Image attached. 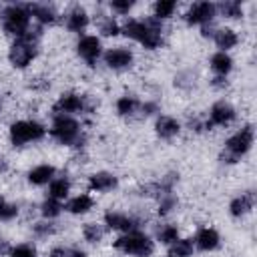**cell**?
<instances>
[{
  "instance_id": "cell-25",
  "label": "cell",
  "mask_w": 257,
  "mask_h": 257,
  "mask_svg": "<svg viewBox=\"0 0 257 257\" xmlns=\"http://www.w3.org/2000/svg\"><path fill=\"white\" fill-rule=\"evenodd\" d=\"M68 191H70V183H68L66 179H52V181H50L48 193H50L52 199L60 201V199H64V197L68 195Z\"/></svg>"
},
{
  "instance_id": "cell-38",
  "label": "cell",
  "mask_w": 257,
  "mask_h": 257,
  "mask_svg": "<svg viewBox=\"0 0 257 257\" xmlns=\"http://www.w3.org/2000/svg\"><path fill=\"white\" fill-rule=\"evenodd\" d=\"M34 231H36V235H50V233H54V227L52 225H46V223H38L34 227Z\"/></svg>"
},
{
  "instance_id": "cell-11",
  "label": "cell",
  "mask_w": 257,
  "mask_h": 257,
  "mask_svg": "<svg viewBox=\"0 0 257 257\" xmlns=\"http://www.w3.org/2000/svg\"><path fill=\"white\" fill-rule=\"evenodd\" d=\"M104 62L110 66V68H126L133 64V52L128 48H122V46H116V48H110L106 50L104 54Z\"/></svg>"
},
{
  "instance_id": "cell-22",
  "label": "cell",
  "mask_w": 257,
  "mask_h": 257,
  "mask_svg": "<svg viewBox=\"0 0 257 257\" xmlns=\"http://www.w3.org/2000/svg\"><path fill=\"white\" fill-rule=\"evenodd\" d=\"M251 207H253V195H251V193H247V195H241V197L233 199V201H231V205H229V209H231V215H233V217H241V215H245Z\"/></svg>"
},
{
  "instance_id": "cell-27",
  "label": "cell",
  "mask_w": 257,
  "mask_h": 257,
  "mask_svg": "<svg viewBox=\"0 0 257 257\" xmlns=\"http://www.w3.org/2000/svg\"><path fill=\"white\" fill-rule=\"evenodd\" d=\"M157 239H159L161 243L171 245V243H175V241L179 239V229H177L175 225H163V227H159V231H157Z\"/></svg>"
},
{
  "instance_id": "cell-14",
  "label": "cell",
  "mask_w": 257,
  "mask_h": 257,
  "mask_svg": "<svg viewBox=\"0 0 257 257\" xmlns=\"http://www.w3.org/2000/svg\"><path fill=\"white\" fill-rule=\"evenodd\" d=\"M195 245H197L201 251H213V249L219 247V233H217L215 229L205 227V229H201V231L197 233Z\"/></svg>"
},
{
  "instance_id": "cell-5",
  "label": "cell",
  "mask_w": 257,
  "mask_h": 257,
  "mask_svg": "<svg viewBox=\"0 0 257 257\" xmlns=\"http://www.w3.org/2000/svg\"><path fill=\"white\" fill-rule=\"evenodd\" d=\"M46 128L36 120H16L10 126V141L16 147H22L32 141H40L44 137Z\"/></svg>"
},
{
  "instance_id": "cell-16",
  "label": "cell",
  "mask_w": 257,
  "mask_h": 257,
  "mask_svg": "<svg viewBox=\"0 0 257 257\" xmlns=\"http://www.w3.org/2000/svg\"><path fill=\"white\" fill-rule=\"evenodd\" d=\"M88 187L92 191H98V193H106L110 189L116 187V177L110 175V173H94L90 179H88Z\"/></svg>"
},
{
  "instance_id": "cell-33",
  "label": "cell",
  "mask_w": 257,
  "mask_h": 257,
  "mask_svg": "<svg viewBox=\"0 0 257 257\" xmlns=\"http://www.w3.org/2000/svg\"><path fill=\"white\" fill-rule=\"evenodd\" d=\"M16 215H18V207L12 205V203H8V201H4V199L0 197V219H2V221H10V219H14Z\"/></svg>"
},
{
  "instance_id": "cell-2",
  "label": "cell",
  "mask_w": 257,
  "mask_h": 257,
  "mask_svg": "<svg viewBox=\"0 0 257 257\" xmlns=\"http://www.w3.org/2000/svg\"><path fill=\"white\" fill-rule=\"evenodd\" d=\"M2 26L8 34L14 36H24L30 30V8L22 4H12L4 8L2 12Z\"/></svg>"
},
{
  "instance_id": "cell-29",
  "label": "cell",
  "mask_w": 257,
  "mask_h": 257,
  "mask_svg": "<svg viewBox=\"0 0 257 257\" xmlns=\"http://www.w3.org/2000/svg\"><path fill=\"white\" fill-rule=\"evenodd\" d=\"M60 209H62V205H60V201H56V199H46L44 203H42V215L44 217H48V219H52V217H56V215H60Z\"/></svg>"
},
{
  "instance_id": "cell-24",
  "label": "cell",
  "mask_w": 257,
  "mask_h": 257,
  "mask_svg": "<svg viewBox=\"0 0 257 257\" xmlns=\"http://www.w3.org/2000/svg\"><path fill=\"white\" fill-rule=\"evenodd\" d=\"M193 253V241L189 239H177L169 247V257H191Z\"/></svg>"
},
{
  "instance_id": "cell-3",
  "label": "cell",
  "mask_w": 257,
  "mask_h": 257,
  "mask_svg": "<svg viewBox=\"0 0 257 257\" xmlns=\"http://www.w3.org/2000/svg\"><path fill=\"white\" fill-rule=\"evenodd\" d=\"M114 247L126 255H135V257H149L155 251L153 241L145 233H139V231H128V233L120 235L114 241Z\"/></svg>"
},
{
  "instance_id": "cell-1",
  "label": "cell",
  "mask_w": 257,
  "mask_h": 257,
  "mask_svg": "<svg viewBox=\"0 0 257 257\" xmlns=\"http://www.w3.org/2000/svg\"><path fill=\"white\" fill-rule=\"evenodd\" d=\"M122 32L128 38L139 40L145 48H157L163 40L161 36V20L147 18V20H128L122 26Z\"/></svg>"
},
{
  "instance_id": "cell-36",
  "label": "cell",
  "mask_w": 257,
  "mask_h": 257,
  "mask_svg": "<svg viewBox=\"0 0 257 257\" xmlns=\"http://www.w3.org/2000/svg\"><path fill=\"white\" fill-rule=\"evenodd\" d=\"M175 203H177L175 197H173L171 193H165L163 199H161V205H159V213H161V215H167V213L175 207Z\"/></svg>"
},
{
  "instance_id": "cell-37",
  "label": "cell",
  "mask_w": 257,
  "mask_h": 257,
  "mask_svg": "<svg viewBox=\"0 0 257 257\" xmlns=\"http://www.w3.org/2000/svg\"><path fill=\"white\" fill-rule=\"evenodd\" d=\"M110 8L116 10V12H120V14H124V12H128L133 8V2L131 0H112L110 2Z\"/></svg>"
},
{
  "instance_id": "cell-6",
  "label": "cell",
  "mask_w": 257,
  "mask_h": 257,
  "mask_svg": "<svg viewBox=\"0 0 257 257\" xmlns=\"http://www.w3.org/2000/svg\"><path fill=\"white\" fill-rule=\"evenodd\" d=\"M50 135L62 145H72L80 137V126L74 118H70L66 114H56L52 120V126H50Z\"/></svg>"
},
{
  "instance_id": "cell-31",
  "label": "cell",
  "mask_w": 257,
  "mask_h": 257,
  "mask_svg": "<svg viewBox=\"0 0 257 257\" xmlns=\"http://www.w3.org/2000/svg\"><path fill=\"white\" fill-rule=\"evenodd\" d=\"M10 257H36V249L30 243H20L10 249Z\"/></svg>"
},
{
  "instance_id": "cell-15",
  "label": "cell",
  "mask_w": 257,
  "mask_h": 257,
  "mask_svg": "<svg viewBox=\"0 0 257 257\" xmlns=\"http://www.w3.org/2000/svg\"><path fill=\"white\" fill-rule=\"evenodd\" d=\"M86 24H88V14H86L84 8L74 6V8L66 14V28H68V30H72V32H80V30L86 28Z\"/></svg>"
},
{
  "instance_id": "cell-13",
  "label": "cell",
  "mask_w": 257,
  "mask_h": 257,
  "mask_svg": "<svg viewBox=\"0 0 257 257\" xmlns=\"http://www.w3.org/2000/svg\"><path fill=\"white\" fill-rule=\"evenodd\" d=\"M104 223H106L110 229L124 231V233L135 231V229L139 227V221H137V219H133V217H128V215H124V213H110V211L104 215Z\"/></svg>"
},
{
  "instance_id": "cell-26",
  "label": "cell",
  "mask_w": 257,
  "mask_h": 257,
  "mask_svg": "<svg viewBox=\"0 0 257 257\" xmlns=\"http://www.w3.org/2000/svg\"><path fill=\"white\" fill-rule=\"evenodd\" d=\"M175 8H177V4L173 0H159V2H155V18L157 20L169 18V16H173Z\"/></svg>"
},
{
  "instance_id": "cell-39",
  "label": "cell",
  "mask_w": 257,
  "mask_h": 257,
  "mask_svg": "<svg viewBox=\"0 0 257 257\" xmlns=\"http://www.w3.org/2000/svg\"><path fill=\"white\" fill-rule=\"evenodd\" d=\"M6 169H8V165H6V161H4L2 157H0V173H4Z\"/></svg>"
},
{
  "instance_id": "cell-32",
  "label": "cell",
  "mask_w": 257,
  "mask_h": 257,
  "mask_svg": "<svg viewBox=\"0 0 257 257\" xmlns=\"http://www.w3.org/2000/svg\"><path fill=\"white\" fill-rule=\"evenodd\" d=\"M82 235H84L86 241L96 243V241H100V237H102V229H100L98 225H94V223H86L84 229H82Z\"/></svg>"
},
{
  "instance_id": "cell-18",
  "label": "cell",
  "mask_w": 257,
  "mask_h": 257,
  "mask_svg": "<svg viewBox=\"0 0 257 257\" xmlns=\"http://www.w3.org/2000/svg\"><path fill=\"white\" fill-rule=\"evenodd\" d=\"M54 177V167L52 165H38L28 173V181L32 185H46Z\"/></svg>"
},
{
  "instance_id": "cell-30",
  "label": "cell",
  "mask_w": 257,
  "mask_h": 257,
  "mask_svg": "<svg viewBox=\"0 0 257 257\" xmlns=\"http://www.w3.org/2000/svg\"><path fill=\"white\" fill-rule=\"evenodd\" d=\"M221 12L225 14V16H229V18H239L241 16V4L237 2V0H227V2H223L221 6Z\"/></svg>"
},
{
  "instance_id": "cell-23",
  "label": "cell",
  "mask_w": 257,
  "mask_h": 257,
  "mask_svg": "<svg viewBox=\"0 0 257 257\" xmlns=\"http://www.w3.org/2000/svg\"><path fill=\"white\" fill-rule=\"evenodd\" d=\"M66 209L70 213H74V215H82V213H86V211L92 209V199L88 195H78V197H74V199L68 201Z\"/></svg>"
},
{
  "instance_id": "cell-21",
  "label": "cell",
  "mask_w": 257,
  "mask_h": 257,
  "mask_svg": "<svg viewBox=\"0 0 257 257\" xmlns=\"http://www.w3.org/2000/svg\"><path fill=\"white\" fill-rule=\"evenodd\" d=\"M237 34L231 30V28H221V30H217L215 32V42H217V46L221 48V52H225L227 48H233L235 44H237Z\"/></svg>"
},
{
  "instance_id": "cell-19",
  "label": "cell",
  "mask_w": 257,
  "mask_h": 257,
  "mask_svg": "<svg viewBox=\"0 0 257 257\" xmlns=\"http://www.w3.org/2000/svg\"><path fill=\"white\" fill-rule=\"evenodd\" d=\"M211 68H213L215 74L225 76V74L231 72V68H233V60H231V56H229L227 52H217V54L211 56Z\"/></svg>"
},
{
  "instance_id": "cell-12",
  "label": "cell",
  "mask_w": 257,
  "mask_h": 257,
  "mask_svg": "<svg viewBox=\"0 0 257 257\" xmlns=\"http://www.w3.org/2000/svg\"><path fill=\"white\" fill-rule=\"evenodd\" d=\"M82 108H84V98L78 96V94H74V92L62 94L56 100V104H54V112L56 114H66V116H68V112H78Z\"/></svg>"
},
{
  "instance_id": "cell-28",
  "label": "cell",
  "mask_w": 257,
  "mask_h": 257,
  "mask_svg": "<svg viewBox=\"0 0 257 257\" xmlns=\"http://www.w3.org/2000/svg\"><path fill=\"white\" fill-rule=\"evenodd\" d=\"M137 106H139V100H137L135 96H120V98L116 100V110H118V114H122V116L133 114V112L137 110Z\"/></svg>"
},
{
  "instance_id": "cell-10",
  "label": "cell",
  "mask_w": 257,
  "mask_h": 257,
  "mask_svg": "<svg viewBox=\"0 0 257 257\" xmlns=\"http://www.w3.org/2000/svg\"><path fill=\"white\" fill-rule=\"evenodd\" d=\"M76 50L88 64H94L100 54V40L96 36H82L76 44Z\"/></svg>"
},
{
  "instance_id": "cell-7",
  "label": "cell",
  "mask_w": 257,
  "mask_h": 257,
  "mask_svg": "<svg viewBox=\"0 0 257 257\" xmlns=\"http://www.w3.org/2000/svg\"><path fill=\"white\" fill-rule=\"evenodd\" d=\"M251 145H253V128L251 126H245V128H241L239 133H235L227 141V145H225L227 153H223V161L235 163L239 157H243L251 149Z\"/></svg>"
},
{
  "instance_id": "cell-17",
  "label": "cell",
  "mask_w": 257,
  "mask_h": 257,
  "mask_svg": "<svg viewBox=\"0 0 257 257\" xmlns=\"http://www.w3.org/2000/svg\"><path fill=\"white\" fill-rule=\"evenodd\" d=\"M155 128H157V135H159L161 139H173V137L179 133L181 126H179V122H177L173 116H159Z\"/></svg>"
},
{
  "instance_id": "cell-40",
  "label": "cell",
  "mask_w": 257,
  "mask_h": 257,
  "mask_svg": "<svg viewBox=\"0 0 257 257\" xmlns=\"http://www.w3.org/2000/svg\"><path fill=\"white\" fill-rule=\"evenodd\" d=\"M6 251L10 253V249L6 247V243H4V241H0V253H6Z\"/></svg>"
},
{
  "instance_id": "cell-34",
  "label": "cell",
  "mask_w": 257,
  "mask_h": 257,
  "mask_svg": "<svg viewBox=\"0 0 257 257\" xmlns=\"http://www.w3.org/2000/svg\"><path fill=\"white\" fill-rule=\"evenodd\" d=\"M100 32H102L104 36H116V34L120 32V28H118V24H116L112 18H104L102 24H100Z\"/></svg>"
},
{
  "instance_id": "cell-4",
  "label": "cell",
  "mask_w": 257,
  "mask_h": 257,
  "mask_svg": "<svg viewBox=\"0 0 257 257\" xmlns=\"http://www.w3.org/2000/svg\"><path fill=\"white\" fill-rule=\"evenodd\" d=\"M36 38H38V32L32 34V30H28L10 46L8 58L16 68H24L32 62V58L36 56Z\"/></svg>"
},
{
  "instance_id": "cell-20",
  "label": "cell",
  "mask_w": 257,
  "mask_h": 257,
  "mask_svg": "<svg viewBox=\"0 0 257 257\" xmlns=\"http://www.w3.org/2000/svg\"><path fill=\"white\" fill-rule=\"evenodd\" d=\"M28 8H30V16H34L40 24H50V22L56 20V12L48 4H32Z\"/></svg>"
},
{
  "instance_id": "cell-9",
  "label": "cell",
  "mask_w": 257,
  "mask_h": 257,
  "mask_svg": "<svg viewBox=\"0 0 257 257\" xmlns=\"http://www.w3.org/2000/svg\"><path fill=\"white\" fill-rule=\"evenodd\" d=\"M233 118H235V108L231 104H227V102H217V104H213V108L209 112V120L205 122V126L211 128L215 124H219V126L221 124H229Z\"/></svg>"
},
{
  "instance_id": "cell-35",
  "label": "cell",
  "mask_w": 257,
  "mask_h": 257,
  "mask_svg": "<svg viewBox=\"0 0 257 257\" xmlns=\"http://www.w3.org/2000/svg\"><path fill=\"white\" fill-rule=\"evenodd\" d=\"M48 257H84V251H78V249H64V247H58V249H52Z\"/></svg>"
},
{
  "instance_id": "cell-8",
  "label": "cell",
  "mask_w": 257,
  "mask_h": 257,
  "mask_svg": "<svg viewBox=\"0 0 257 257\" xmlns=\"http://www.w3.org/2000/svg\"><path fill=\"white\" fill-rule=\"evenodd\" d=\"M215 10H217V8H215L213 2H197V4H193V6L189 8L185 20H187L189 24H207V22L213 20Z\"/></svg>"
}]
</instances>
